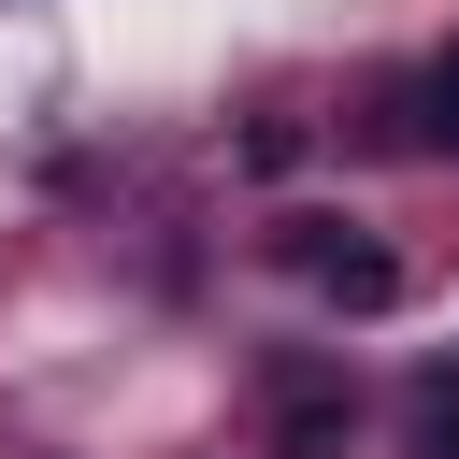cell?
<instances>
[{"instance_id": "obj_2", "label": "cell", "mask_w": 459, "mask_h": 459, "mask_svg": "<svg viewBox=\"0 0 459 459\" xmlns=\"http://www.w3.org/2000/svg\"><path fill=\"white\" fill-rule=\"evenodd\" d=\"M344 430H359V402H344L330 373H287V402H273V459H344Z\"/></svg>"}, {"instance_id": "obj_3", "label": "cell", "mask_w": 459, "mask_h": 459, "mask_svg": "<svg viewBox=\"0 0 459 459\" xmlns=\"http://www.w3.org/2000/svg\"><path fill=\"white\" fill-rule=\"evenodd\" d=\"M402 143L416 158H459V43H430V72L402 86Z\"/></svg>"}, {"instance_id": "obj_4", "label": "cell", "mask_w": 459, "mask_h": 459, "mask_svg": "<svg viewBox=\"0 0 459 459\" xmlns=\"http://www.w3.org/2000/svg\"><path fill=\"white\" fill-rule=\"evenodd\" d=\"M402 459H459V359H430L402 387Z\"/></svg>"}, {"instance_id": "obj_1", "label": "cell", "mask_w": 459, "mask_h": 459, "mask_svg": "<svg viewBox=\"0 0 459 459\" xmlns=\"http://www.w3.org/2000/svg\"><path fill=\"white\" fill-rule=\"evenodd\" d=\"M273 258H287L316 301H344V316H387V301H402V258H387V244H359L344 215H287V230H273Z\"/></svg>"}]
</instances>
